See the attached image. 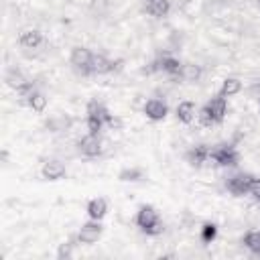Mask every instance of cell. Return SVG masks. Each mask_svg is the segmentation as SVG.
I'll list each match as a JSON object with an SVG mask.
<instances>
[{"mask_svg":"<svg viewBox=\"0 0 260 260\" xmlns=\"http://www.w3.org/2000/svg\"><path fill=\"white\" fill-rule=\"evenodd\" d=\"M136 225L146 232V234H160L162 232V223H160V217H158V211L152 207V205H142L136 213Z\"/></svg>","mask_w":260,"mask_h":260,"instance_id":"6da1fadb","label":"cell"},{"mask_svg":"<svg viewBox=\"0 0 260 260\" xmlns=\"http://www.w3.org/2000/svg\"><path fill=\"white\" fill-rule=\"evenodd\" d=\"M100 238H102V225H100V219H89V221H85V223L79 228L77 240H79L81 244H95Z\"/></svg>","mask_w":260,"mask_h":260,"instance_id":"7a4b0ae2","label":"cell"},{"mask_svg":"<svg viewBox=\"0 0 260 260\" xmlns=\"http://www.w3.org/2000/svg\"><path fill=\"white\" fill-rule=\"evenodd\" d=\"M144 114H146V118L148 120H152V122H158V120H165L167 118V114H169V106H167V102H162V100H158V98H150L146 104H144Z\"/></svg>","mask_w":260,"mask_h":260,"instance_id":"3957f363","label":"cell"},{"mask_svg":"<svg viewBox=\"0 0 260 260\" xmlns=\"http://www.w3.org/2000/svg\"><path fill=\"white\" fill-rule=\"evenodd\" d=\"M69 61H71V65H73L75 69H83V71H89V67H91V61H93V53H91L89 49H85V47H73Z\"/></svg>","mask_w":260,"mask_h":260,"instance_id":"277c9868","label":"cell"},{"mask_svg":"<svg viewBox=\"0 0 260 260\" xmlns=\"http://www.w3.org/2000/svg\"><path fill=\"white\" fill-rule=\"evenodd\" d=\"M102 148H104V142H102L100 134H91L89 132L87 136H83L79 140V152L85 154V156H98L102 152Z\"/></svg>","mask_w":260,"mask_h":260,"instance_id":"5b68a950","label":"cell"},{"mask_svg":"<svg viewBox=\"0 0 260 260\" xmlns=\"http://www.w3.org/2000/svg\"><path fill=\"white\" fill-rule=\"evenodd\" d=\"M203 108L209 112V116L213 118V122H221V120L225 118V114H228V102H225L223 95H215V98H211Z\"/></svg>","mask_w":260,"mask_h":260,"instance_id":"8992f818","label":"cell"},{"mask_svg":"<svg viewBox=\"0 0 260 260\" xmlns=\"http://www.w3.org/2000/svg\"><path fill=\"white\" fill-rule=\"evenodd\" d=\"M175 114H177V120H181L183 124H191L197 118V106L191 100H183V102L177 104Z\"/></svg>","mask_w":260,"mask_h":260,"instance_id":"52a82bcc","label":"cell"},{"mask_svg":"<svg viewBox=\"0 0 260 260\" xmlns=\"http://www.w3.org/2000/svg\"><path fill=\"white\" fill-rule=\"evenodd\" d=\"M65 173H67V169H65V165L61 160H47L43 165V169H41V175L47 181H59V179L65 177Z\"/></svg>","mask_w":260,"mask_h":260,"instance_id":"ba28073f","label":"cell"},{"mask_svg":"<svg viewBox=\"0 0 260 260\" xmlns=\"http://www.w3.org/2000/svg\"><path fill=\"white\" fill-rule=\"evenodd\" d=\"M87 118L98 120L102 124H112V114L108 112V108L102 102H95V100L87 104Z\"/></svg>","mask_w":260,"mask_h":260,"instance_id":"9c48e42d","label":"cell"},{"mask_svg":"<svg viewBox=\"0 0 260 260\" xmlns=\"http://www.w3.org/2000/svg\"><path fill=\"white\" fill-rule=\"evenodd\" d=\"M108 213V201L104 197H93L89 203H87V215L89 219H104Z\"/></svg>","mask_w":260,"mask_h":260,"instance_id":"30bf717a","label":"cell"},{"mask_svg":"<svg viewBox=\"0 0 260 260\" xmlns=\"http://www.w3.org/2000/svg\"><path fill=\"white\" fill-rule=\"evenodd\" d=\"M242 91V81L238 77H225L221 81V87H219V95L223 98H232V95H238Z\"/></svg>","mask_w":260,"mask_h":260,"instance_id":"8fae6325","label":"cell"},{"mask_svg":"<svg viewBox=\"0 0 260 260\" xmlns=\"http://www.w3.org/2000/svg\"><path fill=\"white\" fill-rule=\"evenodd\" d=\"M18 43L22 45V47H26V49H37L41 43H43V35L39 32V30H24V32H20V37H18Z\"/></svg>","mask_w":260,"mask_h":260,"instance_id":"7c38bea8","label":"cell"},{"mask_svg":"<svg viewBox=\"0 0 260 260\" xmlns=\"http://www.w3.org/2000/svg\"><path fill=\"white\" fill-rule=\"evenodd\" d=\"M250 183H252V179H250L248 175H238V177H232V179H230V191H232V193H236V195L248 193Z\"/></svg>","mask_w":260,"mask_h":260,"instance_id":"4fadbf2b","label":"cell"},{"mask_svg":"<svg viewBox=\"0 0 260 260\" xmlns=\"http://www.w3.org/2000/svg\"><path fill=\"white\" fill-rule=\"evenodd\" d=\"M169 8H171L169 0H146V12L152 14V16H156V18L167 16Z\"/></svg>","mask_w":260,"mask_h":260,"instance_id":"5bb4252c","label":"cell"},{"mask_svg":"<svg viewBox=\"0 0 260 260\" xmlns=\"http://www.w3.org/2000/svg\"><path fill=\"white\" fill-rule=\"evenodd\" d=\"M26 104L35 110V112H45V108H47V98H45V93H41V91H32L28 98H26Z\"/></svg>","mask_w":260,"mask_h":260,"instance_id":"9a60e30c","label":"cell"},{"mask_svg":"<svg viewBox=\"0 0 260 260\" xmlns=\"http://www.w3.org/2000/svg\"><path fill=\"white\" fill-rule=\"evenodd\" d=\"M110 69H112V61H108L104 55H93L89 71H93V73H108Z\"/></svg>","mask_w":260,"mask_h":260,"instance_id":"2e32d148","label":"cell"},{"mask_svg":"<svg viewBox=\"0 0 260 260\" xmlns=\"http://www.w3.org/2000/svg\"><path fill=\"white\" fill-rule=\"evenodd\" d=\"M6 81H8V85H12V87H16V89H20V87L26 85V79L22 77V73H20L18 69H10L8 75H6Z\"/></svg>","mask_w":260,"mask_h":260,"instance_id":"e0dca14e","label":"cell"},{"mask_svg":"<svg viewBox=\"0 0 260 260\" xmlns=\"http://www.w3.org/2000/svg\"><path fill=\"white\" fill-rule=\"evenodd\" d=\"M244 244H246V248L260 252V232H248L244 238Z\"/></svg>","mask_w":260,"mask_h":260,"instance_id":"ac0fdd59","label":"cell"},{"mask_svg":"<svg viewBox=\"0 0 260 260\" xmlns=\"http://www.w3.org/2000/svg\"><path fill=\"white\" fill-rule=\"evenodd\" d=\"M140 177H142L140 169H124L120 173V181H138Z\"/></svg>","mask_w":260,"mask_h":260,"instance_id":"d6986e66","label":"cell"},{"mask_svg":"<svg viewBox=\"0 0 260 260\" xmlns=\"http://www.w3.org/2000/svg\"><path fill=\"white\" fill-rule=\"evenodd\" d=\"M215 238V225H203V240L205 242H209V240H213Z\"/></svg>","mask_w":260,"mask_h":260,"instance_id":"ffe728a7","label":"cell"},{"mask_svg":"<svg viewBox=\"0 0 260 260\" xmlns=\"http://www.w3.org/2000/svg\"><path fill=\"white\" fill-rule=\"evenodd\" d=\"M248 193H252L256 199H260V179H252V183H250V189H248Z\"/></svg>","mask_w":260,"mask_h":260,"instance_id":"44dd1931","label":"cell"},{"mask_svg":"<svg viewBox=\"0 0 260 260\" xmlns=\"http://www.w3.org/2000/svg\"><path fill=\"white\" fill-rule=\"evenodd\" d=\"M63 256H65V258L71 256V248H69V244H63V246L59 248V258H63Z\"/></svg>","mask_w":260,"mask_h":260,"instance_id":"7402d4cb","label":"cell"}]
</instances>
